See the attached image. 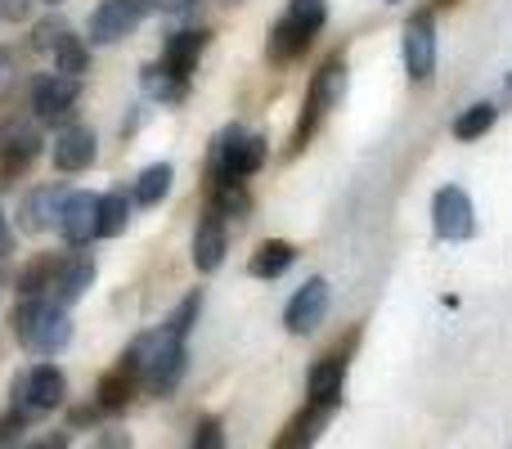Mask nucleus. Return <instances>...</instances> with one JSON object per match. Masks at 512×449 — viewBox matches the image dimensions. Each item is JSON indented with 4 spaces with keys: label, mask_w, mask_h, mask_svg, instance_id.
I'll return each mask as SVG.
<instances>
[{
    "label": "nucleus",
    "mask_w": 512,
    "mask_h": 449,
    "mask_svg": "<svg viewBox=\"0 0 512 449\" xmlns=\"http://www.w3.org/2000/svg\"><path fill=\"white\" fill-rule=\"evenodd\" d=\"M122 369L135 373L144 396H171L185 378V337H176L167 324L158 333L135 337L131 351L122 355Z\"/></svg>",
    "instance_id": "1"
},
{
    "label": "nucleus",
    "mask_w": 512,
    "mask_h": 449,
    "mask_svg": "<svg viewBox=\"0 0 512 449\" xmlns=\"http://www.w3.org/2000/svg\"><path fill=\"white\" fill-rule=\"evenodd\" d=\"M9 324H14L18 346H23V351H32V355H41V360L59 355L63 346L72 342L68 306H59L54 297H23L14 306V315H9Z\"/></svg>",
    "instance_id": "2"
},
{
    "label": "nucleus",
    "mask_w": 512,
    "mask_h": 449,
    "mask_svg": "<svg viewBox=\"0 0 512 449\" xmlns=\"http://www.w3.org/2000/svg\"><path fill=\"white\" fill-rule=\"evenodd\" d=\"M265 158H270L265 135H248L239 126H230V131H221V140L212 149V180H248L265 167Z\"/></svg>",
    "instance_id": "3"
},
{
    "label": "nucleus",
    "mask_w": 512,
    "mask_h": 449,
    "mask_svg": "<svg viewBox=\"0 0 512 449\" xmlns=\"http://www.w3.org/2000/svg\"><path fill=\"white\" fill-rule=\"evenodd\" d=\"M14 409L23 418H41L50 414V409L63 405V396H68V378H63L59 364H36V369L18 373L14 378Z\"/></svg>",
    "instance_id": "4"
},
{
    "label": "nucleus",
    "mask_w": 512,
    "mask_h": 449,
    "mask_svg": "<svg viewBox=\"0 0 512 449\" xmlns=\"http://www.w3.org/2000/svg\"><path fill=\"white\" fill-rule=\"evenodd\" d=\"M432 225H436V238H445V243H463V238H472V229H477L472 198L463 194L459 185L436 189V198H432Z\"/></svg>",
    "instance_id": "5"
},
{
    "label": "nucleus",
    "mask_w": 512,
    "mask_h": 449,
    "mask_svg": "<svg viewBox=\"0 0 512 449\" xmlns=\"http://www.w3.org/2000/svg\"><path fill=\"white\" fill-rule=\"evenodd\" d=\"M400 50H405L409 81H432L436 77V18L427 14V9L405 23V41H400Z\"/></svg>",
    "instance_id": "6"
},
{
    "label": "nucleus",
    "mask_w": 512,
    "mask_h": 449,
    "mask_svg": "<svg viewBox=\"0 0 512 449\" xmlns=\"http://www.w3.org/2000/svg\"><path fill=\"white\" fill-rule=\"evenodd\" d=\"M324 315H328V279H306L297 288V297L288 301V310H283V328L292 337H310L324 324Z\"/></svg>",
    "instance_id": "7"
},
{
    "label": "nucleus",
    "mask_w": 512,
    "mask_h": 449,
    "mask_svg": "<svg viewBox=\"0 0 512 449\" xmlns=\"http://www.w3.org/2000/svg\"><path fill=\"white\" fill-rule=\"evenodd\" d=\"M95 216H99V198L90 194H63L59 216H54V229L68 247H86L95 238Z\"/></svg>",
    "instance_id": "8"
},
{
    "label": "nucleus",
    "mask_w": 512,
    "mask_h": 449,
    "mask_svg": "<svg viewBox=\"0 0 512 449\" xmlns=\"http://www.w3.org/2000/svg\"><path fill=\"white\" fill-rule=\"evenodd\" d=\"M77 95H81L77 77L50 72V77H41L32 86V113L41 117V122H63V117L72 113V104H77Z\"/></svg>",
    "instance_id": "9"
},
{
    "label": "nucleus",
    "mask_w": 512,
    "mask_h": 449,
    "mask_svg": "<svg viewBox=\"0 0 512 449\" xmlns=\"http://www.w3.org/2000/svg\"><path fill=\"white\" fill-rule=\"evenodd\" d=\"M225 252H230V229H225L221 212H207L194 229V270L198 274H212L225 265Z\"/></svg>",
    "instance_id": "10"
},
{
    "label": "nucleus",
    "mask_w": 512,
    "mask_h": 449,
    "mask_svg": "<svg viewBox=\"0 0 512 449\" xmlns=\"http://www.w3.org/2000/svg\"><path fill=\"white\" fill-rule=\"evenodd\" d=\"M135 27H140V14L126 0H104L90 14V45H122Z\"/></svg>",
    "instance_id": "11"
},
{
    "label": "nucleus",
    "mask_w": 512,
    "mask_h": 449,
    "mask_svg": "<svg viewBox=\"0 0 512 449\" xmlns=\"http://www.w3.org/2000/svg\"><path fill=\"white\" fill-rule=\"evenodd\" d=\"M95 158H99V140L90 126L72 122L54 135V167L59 171H86Z\"/></svg>",
    "instance_id": "12"
},
{
    "label": "nucleus",
    "mask_w": 512,
    "mask_h": 449,
    "mask_svg": "<svg viewBox=\"0 0 512 449\" xmlns=\"http://www.w3.org/2000/svg\"><path fill=\"white\" fill-rule=\"evenodd\" d=\"M95 283V261H90L86 252L68 256V261H59V270H54V283L45 297H54L59 306H77L81 297H86V288Z\"/></svg>",
    "instance_id": "13"
},
{
    "label": "nucleus",
    "mask_w": 512,
    "mask_h": 449,
    "mask_svg": "<svg viewBox=\"0 0 512 449\" xmlns=\"http://www.w3.org/2000/svg\"><path fill=\"white\" fill-rule=\"evenodd\" d=\"M207 41H212V36H207L203 27H185V32H171V41L162 45V63H167L171 72H180V77H189V72L198 68V59H203Z\"/></svg>",
    "instance_id": "14"
},
{
    "label": "nucleus",
    "mask_w": 512,
    "mask_h": 449,
    "mask_svg": "<svg viewBox=\"0 0 512 449\" xmlns=\"http://www.w3.org/2000/svg\"><path fill=\"white\" fill-rule=\"evenodd\" d=\"M306 391H310V400H315V405L337 409V405H342V391H346V360H337V355L319 360L315 369H310V378H306Z\"/></svg>",
    "instance_id": "15"
},
{
    "label": "nucleus",
    "mask_w": 512,
    "mask_h": 449,
    "mask_svg": "<svg viewBox=\"0 0 512 449\" xmlns=\"http://www.w3.org/2000/svg\"><path fill=\"white\" fill-rule=\"evenodd\" d=\"M59 203H63V189H54V185L32 189V194L23 198V207H18V229H27V234L50 229L54 216H59Z\"/></svg>",
    "instance_id": "16"
},
{
    "label": "nucleus",
    "mask_w": 512,
    "mask_h": 449,
    "mask_svg": "<svg viewBox=\"0 0 512 449\" xmlns=\"http://www.w3.org/2000/svg\"><path fill=\"white\" fill-rule=\"evenodd\" d=\"M140 86H144V95H149L153 104H162V108L180 104V99L189 95V77H180V72H171L167 63H149V68L140 72Z\"/></svg>",
    "instance_id": "17"
},
{
    "label": "nucleus",
    "mask_w": 512,
    "mask_h": 449,
    "mask_svg": "<svg viewBox=\"0 0 512 449\" xmlns=\"http://www.w3.org/2000/svg\"><path fill=\"white\" fill-rule=\"evenodd\" d=\"M135 387H140V382H135V373L117 364L113 373H104V378H99V387H95V409H99V414H122V409L131 405Z\"/></svg>",
    "instance_id": "18"
},
{
    "label": "nucleus",
    "mask_w": 512,
    "mask_h": 449,
    "mask_svg": "<svg viewBox=\"0 0 512 449\" xmlns=\"http://www.w3.org/2000/svg\"><path fill=\"white\" fill-rule=\"evenodd\" d=\"M346 99V59H328L324 68L315 72V81H310V104H319L328 113V108H337Z\"/></svg>",
    "instance_id": "19"
},
{
    "label": "nucleus",
    "mask_w": 512,
    "mask_h": 449,
    "mask_svg": "<svg viewBox=\"0 0 512 449\" xmlns=\"http://www.w3.org/2000/svg\"><path fill=\"white\" fill-rule=\"evenodd\" d=\"M36 153H41V135L27 131V126H23V131L14 126V131L5 135V144H0V171H5V176H14V171H27Z\"/></svg>",
    "instance_id": "20"
},
{
    "label": "nucleus",
    "mask_w": 512,
    "mask_h": 449,
    "mask_svg": "<svg viewBox=\"0 0 512 449\" xmlns=\"http://www.w3.org/2000/svg\"><path fill=\"white\" fill-rule=\"evenodd\" d=\"M297 261V247L292 243H283V238H270V243H261L252 252V261H248V274L252 279H279L288 265Z\"/></svg>",
    "instance_id": "21"
},
{
    "label": "nucleus",
    "mask_w": 512,
    "mask_h": 449,
    "mask_svg": "<svg viewBox=\"0 0 512 449\" xmlns=\"http://www.w3.org/2000/svg\"><path fill=\"white\" fill-rule=\"evenodd\" d=\"M306 45H310V32L301 23H292L288 14L270 27V59L274 63H292L297 54H306Z\"/></svg>",
    "instance_id": "22"
},
{
    "label": "nucleus",
    "mask_w": 512,
    "mask_h": 449,
    "mask_svg": "<svg viewBox=\"0 0 512 449\" xmlns=\"http://www.w3.org/2000/svg\"><path fill=\"white\" fill-rule=\"evenodd\" d=\"M171 180H176L171 162H153V167H144V171H140V180H135V189H131V203H140V207H158L162 198L171 194Z\"/></svg>",
    "instance_id": "23"
},
{
    "label": "nucleus",
    "mask_w": 512,
    "mask_h": 449,
    "mask_svg": "<svg viewBox=\"0 0 512 449\" xmlns=\"http://www.w3.org/2000/svg\"><path fill=\"white\" fill-rule=\"evenodd\" d=\"M126 225H131V198H126L122 189H113V194L99 198L95 238H117V234H126Z\"/></svg>",
    "instance_id": "24"
},
{
    "label": "nucleus",
    "mask_w": 512,
    "mask_h": 449,
    "mask_svg": "<svg viewBox=\"0 0 512 449\" xmlns=\"http://www.w3.org/2000/svg\"><path fill=\"white\" fill-rule=\"evenodd\" d=\"M328 418H333V409H328V405H315V400H310V409H306V414H301V418H292V427L279 436V449L310 445V441H315V436L328 427Z\"/></svg>",
    "instance_id": "25"
},
{
    "label": "nucleus",
    "mask_w": 512,
    "mask_h": 449,
    "mask_svg": "<svg viewBox=\"0 0 512 449\" xmlns=\"http://www.w3.org/2000/svg\"><path fill=\"white\" fill-rule=\"evenodd\" d=\"M54 270H59V261H54L50 252L36 256V261H27L23 270H18V279H14L18 297H45V292H50V283H54Z\"/></svg>",
    "instance_id": "26"
},
{
    "label": "nucleus",
    "mask_w": 512,
    "mask_h": 449,
    "mask_svg": "<svg viewBox=\"0 0 512 449\" xmlns=\"http://www.w3.org/2000/svg\"><path fill=\"white\" fill-rule=\"evenodd\" d=\"M212 212H221L225 221H243L252 212V198L243 189V180H212Z\"/></svg>",
    "instance_id": "27"
},
{
    "label": "nucleus",
    "mask_w": 512,
    "mask_h": 449,
    "mask_svg": "<svg viewBox=\"0 0 512 449\" xmlns=\"http://www.w3.org/2000/svg\"><path fill=\"white\" fill-rule=\"evenodd\" d=\"M54 72H63V77H86V72H90V50H86V41H81V36H63V41L59 45H54Z\"/></svg>",
    "instance_id": "28"
},
{
    "label": "nucleus",
    "mask_w": 512,
    "mask_h": 449,
    "mask_svg": "<svg viewBox=\"0 0 512 449\" xmlns=\"http://www.w3.org/2000/svg\"><path fill=\"white\" fill-rule=\"evenodd\" d=\"M495 117H499L495 104H468L454 117V135H459V140H481V135L495 126Z\"/></svg>",
    "instance_id": "29"
},
{
    "label": "nucleus",
    "mask_w": 512,
    "mask_h": 449,
    "mask_svg": "<svg viewBox=\"0 0 512 449\" xmlns=\"http://www.w3.org/2000/svg\"><path fill=\"white\" fill-rule=\"evenodd\" d=\"M198 315H203V292H189V297L167 315V328L176 337H189L194 333V324H198Z\"/></svg>",
    "instance_id": "30"
},
{
    "label": "nucleus",
    "mask_w": 512,
    "mask_h": 449,
    "mask_svg": "<svg viewBox=\"0 0 512 449\" xmlns=\"http://www.w3.org/2000/svg\"><path fill=\"white\" fill-rule=\"evenodd\" d=\"M288 18H292V23H301L310 36H315L319 27L328 23V0H288Z\"/></svg>",
    "instance_id": "31"
},
{
    "label": "nucleus",
    "mask_w": 512,
    "mask_h": 449,
    "mask_svg": "<svg viewBox=\"0 0 512 449\" xmlns=\"http://www.w3.org/2000/svg\"><path fill=\"white\" fill-rule=\"evenodd\" d=\"M68 32H72V27L63 23L59 14H50V18H45V23H36V27H32V45H36V50H41V54H50L54 45H59Z\"/></svg>",
    "instance_id": "32"
},
{
    "label": "nucleus",
    "mask_w": 512,
    "mask_h": 449,
    "mask_svg": "<svg viewBox=\"0 0 512 449\" xmlns=\"http://www.w3.org/2000/svg\"><path fill=\"white\" fill-rule=\"evenodd\" d=\"M221 441L225 436H221V423H216V418H207V423L194 427V445L198 449H221Z\"/></svg>",
    "instance_id": "33"
},
{
    "label": "nucleus",
    "mask_w": 512,
    "mask_h": 449,
    "mask_svg": "<svg viewBox=\"0 0 512 449\" xmlns=\"http://www.w3.org/2000/svg\"><path fill=\"white\" fill-rule=\"evenodd\" d=\"M23 432H27V418L18 414V409L9 418H0V445H18L23 441Z\"/></svg>",
    "instance_id": "34"
},
{
    "label": "nucleus",
    "mask_w": 512,
    "mask_h": 449,
    "mask_svg": "<svg viewBox=\"0 0 512 449\" xmlns=\"http://www.w3.org/2000/svg\"><path fill=\"white\" fill-rule=\"evenodd\" d=\"M14 59H9V50H0V95H9V86H14Z\"/></svg>",
    "instance_id": "35"
},
{
    "label": "nucleus",
    "mask_w": 512,
    "mask_h": 449,
    "mask_svg": "<svg viewBox=\"0 0 512 449\" xmlns=\"http://www.w3.org/2000/svg\"><path fill=\"white\" fill-rule=\"evenodd\" d=\"M126 5H131V9H135V14H140V18H144V14H158V9H162V5H167V0H126Z\"/></svg>",
    "instance_id": "36"
},
{
    "label": "nucleus",
    "mask_w": 512,
    "mask_h": 449,
    "mask_svg": "<svg viewBox=\"0 0 512 449\" xmlns=\"http://www.w3.org/2000/svg\"><path fill=\"white\" fill-rule=\"evenodd\" d=\"M0 288H5V274H0Z\"/></svg>",
    "instance_id": "37"
},
{
    "label": "nucleus",
    "mask_w": 512,
    "mask_h": 449,
    "mask_svg": "<svg viewBox=\"0 0 512 449\" xmlns=\"http://www.w3.org/2000/svg\"><path fill=\"white\" fill-rule=\"evenodd\" d=\"M441 5H454V0H441Z\"/></svg>",
    "instance_id": "38"
},
{
    "label": "nucleus",
    "mask_w": 512,
    "mask_h": 449,
    "mask_svg": "<svg viewBox=\"0 0 512 449\" xmlns=\"http://www.w3.org/2000/svg\"><path fill=\"white\" fill-rule=\"evenodd\" d=\"M50 5H59V0H50Z\"/></svg>",
    "instance_id": "39"
},
{
    "label": "nucleus",
    "mask_w": 512,
    "mask_h": 449,
    "mask_svg": "<svg viewBox=\"0 0 512 449\" xmlns=\"http://www.w3.org/2000/svg\"><path fill=\"white\" fill-rule=\"evenodd\" d=\"M391 5H396V0H391Z\"/></svg>",
    "instance_id": "40"
},
{
    "label": "nucleus",
    "mask_w": 512,
    "mask_h": 449,
    "mask_svg": "<svg viewBox=\"0 0 512 449\" xmlns=\"http://www.w3.org/2000/svg\"><path fill=\"white\" fill-rule=\"evenodd\" d=\"M230 5H234V0H230Z\"/></svg>",
    "instance_id": "41"
},
{
    "label": "nucleus",
    "mask_w": 512,
    "mask_h": 449,
    "mask_svg": "<svg viewBox=\"0 0 512 449\" xmlns=\"http://www.w3.org/2000/svg\"><path fill=\"white\" fill-rule=\"evenodd\" d=\"M185 5H189V0H185Z\"/></svg>",
    "instance_id": "42"
}]
</instances>
